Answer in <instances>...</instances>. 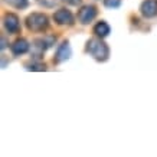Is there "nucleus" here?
Here are the masks:
<instances>
[{"label":"nucleus","mask_w":157,"mask_h":157,"mask_svg":"<svg viewBox=\"0 0 157 157\" xmlns=\"http://www.w3.org/2000/svg\"><path fill=\"white\" fill-rule=\"evenodd\" d=\"M28 69H33V71H43L45 65H29Z\"/></svg>","instance_id":"14"},{"label":"nucleus","mask_w":157,"mask_h":157,"mask_svg":"<svg viewBox=\"0 0 157 157\" xmlns=\"http://www.w3.org/2000/svg\"><path fill=\"white\" fill-rule=\"evenodd\" d=\"M94 33H95L97 36L105 38V36L109 33V26L105 23V22H100L98 25H95V28H94Z\"/></svg>","instance_id":"10"},{"label":"nucleus","mask_w":157,"mask_h":157,"mask_svg":"<svg viewBox=\"0 0 157 157\" xmlns=\"http://www.w3.org/2000/svg\"><path fill=\"white\" fill-rule=\"evenodd\" d=\"M3 23H5V28L9 33H17L20 23H19V17L16 14L7 13L5 16V19H3Z\"/></svg>","instance_id":"4"},{"label":"nucleus","mask_w":157,"mask_h":157,"mask_svg":"<svg viewBox=\"0 0 157 157\" xmlns=\"http://www.w3.org/2000/svg\"><path fill=\"white\" fill-rule=\"evenodd\" d=\"M26 26L32 32H42L48 28V17L42 13H32L26 19Z\"/></svg>","instance_id":"2"},{"label":"nucleus","mask_w":157,"mask_h":157,"mask_svg":"<svg viewBox=\"0 0 157 157\" xmlns=\"http://www.w3.org/2000/svg\"><path fill=\"white\" fill-rule=\"evenodd\" d=\"M69 56H71V46H69V43L65 40V42L58 48L56 55H55V62H63V61H67Z\"/></svg>","instance_id":"8"},{"label":"nucleus","mask_w":157,"mask_h":157,"mask_svg":"<svg viewBox=\"0 0 157 157\" xmlns=\"http://www.w3.org/2000/svg\"><path fill=\"white\" fill-rule=\"evenodd\" d=\"M5 2L16 9H25L28 6V0H5Z\"/></svg>","instance_id":"11"},{"label":"nucleus","mask_w":157,"mask_h":157,"mask_svg":"<svg viewBox=\"0 0 157 157\" xmlns=\"http://www.w3.org/2000/svg\"><path fill=\"white\" fill-rule=\"evenodd\" d=\"M55 40H56V38H53V36H43V38H39L35 40V48L39 51V53H43L46 49H49L52 46Z\"/></svg>","instance_id":"7"},{"label":"nucleus","mask_w":157,"mask_h":157,"mask_svg":"<svg viewBox=\"0 0 157 157\" xmlns=\"http://www.w3.org/2000/svg\"><path fill=\"white\" fill-rule=\"evenodd\" d=\"M144 17H154L157 16V0H146L140 7Z\"/></svg>","instance_id":"6"},{"label":"nucleus","mask_w":157,"mask_h":157,"mask_svg":"<svg viewBox=\"0 0 157 157\" xmlns=\"http://www.w3.org/2000/svg\"><path fill=\"white\" fill-rule=\"evenodd\" d=\"M86 52L94 56L97 61H107L109 55V49L100 39H90L86 43Z\"/></svg>","instance_id":"1"},{"label":"nucleus","mask_w":157,"mask_h":157,"mask_svg":"<svg viewBox=\"0 0 157 157\" xmlns=\"http://www.w3.org/2000/svg\"><path fill=\"white\" fill-rule=\"evenodd\" d=\"M40 5H43L45 7H53L56 5V0H38Z\"/></svg>","instance_id":"13"},{"label":"nucleus","mask_w":157,"mask_h":157,"mask_svg":"<svg viewBox=\"0 0 157 157\" xmlns=\"http://www.w3.org/2000/svg\"><path fill=\"white\" fill-rule=\"evenodd\" d=\"M28 51H29V43L26 39H17V40L12 45V52H13V55H16V56L23 55V53H26Z\"/></svg>","instance_id":"9"},{"label":"nucleus","mask_w":157,"mask_h":157,"mask_svg":"<svg viewBox=\"0 0 157 157\" xmlns=\"http://www.w3.org/2000/svg\"><path fill=\"white\" fill-rule=\"evenodd\" d=\"M69 5H72V6H78L79 3H81V0H67Z\"/></svg>","instance_id":"15"},{"label":"nucleus","mask_w":157,"mask_h":157,"mask_svg":"<svg viewBox=\"0 0 157 157\" xmlns=\"http://www.w3.org/2000/svg\"><path fill=\"white\" fill-rule=\"evenodd\" d=\"M53 19L58 25H72L74 23V16L69 10L67 9H59L58 12H55Z\"/></svg>","instance_id":"5"},{"label":"nucleus","mask_w":157,"mask_h":157,"mask_svg":"<svg viewBox=\"0 0 157 157\" xmlns=\"http://www.w3.org/2000/svg\"><path fill=\"white\" fill-rule=\"evenodd\" d=\"M105 7H109V9H117L121 5V0H104Z\"/></svg>","instance_id":"12"},{"label":"nucleus","mask_w":157,"mask_h":157,"mask_svg":"<svg viewBox=\"0 0 157 157\" xmlns=\"http://www.w3.org/2000/svg\"><path fill=\"white\" fill-rule=\"evenodd\" d=\"M95 16H97V9L94 6H84L79 10V13H78V19H79V22L82 25H88L95 19Z\"/></svg>","instance_id":"3"}]
</instances>
